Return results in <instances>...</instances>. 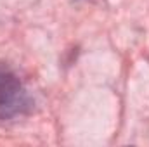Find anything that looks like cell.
Instances as JSON below:
<instances>
[{
  "label": "cell",
  "instance_id": "1",
  "mask_svg": "<svg viewBox=\"0 0 149 147\" xmlns=\"http://www.w3.org/2000/svg\"><path fill=\"white\" fill-rule=\"evenodd\" d=\"M30 106L31 101L17 74L0 64V116L12 118L23 114Z\"/></svg>",
  "mask_w": 149,
  "mask_h": 147
}]
</instances>
